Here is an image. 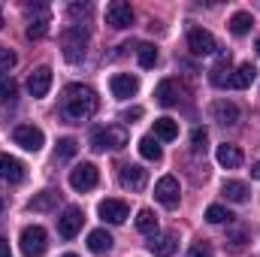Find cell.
<instances>
[{"label": "cell", "mask_w": 260, "mask_h": 257, "mask_svg": "<svg viewBox=\"0 0 260 257\" xmlns=\"http://www.w3.org/2000/svg\"><path fill=\"white\" fill-rule=\"evenodd\" d=\"M61 112L67 121H85L97 112V94L88 85H67L61 97Z\"/></svg>", "instance_id": "6da1fadb"}, {"label": "cell", "mask_w": 260, "mask_h": 257, "mask_svg": "<svg viewBox=\"0 0 260 257\" xmlns=\"http://www.w3.org/2000/svg\"><path fill=\"white\" fill-rule=\"evenodd\" d=\"M127 139L130 136L121 124H106V127H97L91 133V148H94V151H106V148L118 151V148L127 145Z\"/></svg>", "instance_id": "7a4b0ae2"}, {"label": "cell", "mask_w": 260, "mask_h": 257, "mask_svg": "<svg viewBox=\"0 0 260 257\" xmlns=\"http://www.w3.org/2000/svg\"><path fill=\"white\" fill-rule=\"evenodd\" d=\"M67 61H82L85 58V46H88V27L85 24H70L61 37Z\"/></svg>", "instance_id": "3957f363"}, {"label": "cell", "mask_w": 260, "mask_h": 257, "mask_svg": "<svg viewBox=\"0 0 260 257\" xmlns=\"http://www.w3.org/2000/svg\"><path fill=\"white\" fill-rule=\"evenodd\" d=\"M18 242H21L24 257H43L46 254V245H49V236H46V230L40 224H30V227L21 230V239Z\"/></svg>", "instance_id": "277c9868"}, {"label": "cell", "mask_w": 260, "mask_h": 257, "mask_svg": "<svg viewBox=\"0 0 260 257\" xmlns=\"http://www.w3.org/2000/svg\"><path fill=\"white\" fill-rule=\"evenodd\" d=\"M12 139H15V145H21L24 151H40L43 142H46V133L40 127H34V124H18V127L12 130Z\"/></svg>", "instance_id": "5b68a950"}, {"label": "cell", "mask_w": 260, "mask_h": 257, "mask_svg": "<svg viewBox=\"0 0 260 257\" xmlns=\"http://www.w3.org/2000/svg\"><path fill=\"white\" fill-rule=\"evenodd\" d=\"M97 179H100V173L94 164H79L70 170V188L73 191H91L97 185Z\"/></svg>", "instance_id": "8992f818"}, {"label": "cell", "mask_w": 260, "mask_h": 257, "mask_svg": "<svg viewBox=\"0 0 260 257\" xmlns=\"http://www.w3.org/2000/svg\"><path fill=\"white\" fill-rule=\"evenodd\" d=\"M154 197H157V203H160V206L176 209V206H179V197H182L179 179H176V176H164V179L154 185Z\"/></svg>", "instance_id": "52a82bcc"}, {"label": "cell", "mask_w": 260, "mask_h": 257, "mask_svg": "<svg viewBox=\"0 0 260 257\" xmlns=\"http://www.w3.org/2000/svg\"><path fill=\"white\" fill-rule=\"evenodd\" d=\"M82 224H85V212H82L79 206H67L64 215L58 218V233H61L64 239H73V236L82 230Z\"/></svg>", "instance_id": "ba28073f"}, {"label": "cell", "mask_w": 260, "mask_h": 257, "mask_svg": "<svg viewBox=\"0 0 260 257\" xmlns=\"http://www.w3.org/2000/svg\"><path fill=\"white\" fill-rule=\"evenodd\" d=\"M188 49L203 58V55H212V52L218 49V43H215V37H212L209 30H203V27H191V30H188Z\"/></svg>", "instance_id": "9c48e42d"}, {"label": "cell", "mask_w": 260, "mask_h": 257, "mask_svg": "<svg viewBox=\"0 0 260 257\" xmlns=\"http://www.w3.org/2000/svg\"><path fill=\"white\" fill-rule=\"evenodd\" d=\"M97 212H100V218L109 221V224H124L127 215H130V209H127L124 200H103V203L97 206Z\"/></svg>", "instance_id": "30bf717a"}, {"label": "cell", "mask_w": 260, "mask_h": 257, "mask_svg": "<svg viewBox=\"0 0 260 257\" xmlns=\"http://www.w3.org/2000/svg\"><path fill=\"white\" fill-rule=\"evenodd\" d=\"M106 21L112 24V27H130L133 24V9H130V3L124 0H112L109 6H106Z\"/></svg>", "instance_id": "8fae6325"}, {"label": "cell", "mask_w": 260, "mask_h": 257, "mask_svg": "<svg viewBox=\"0 0 260 257\" xmlns=\"http://www.w3.org/2000/svg\"><path fill=\"white\" fill-rule=\"evenodd\" d=\"M109 88H112V97L127 100V97H133V94L139 91V79L130 76V73H115V76L109 79Z\"/></svg>", "instance_id": "7c38bea8"}, {"label": "cell", "mask_w": 260, "mask_h": 257, "mask_svg": "<svg viewBox=\"0 0 260 257\" xmlns=\"http://www.w3.org/2000/svg\"><path fill=\"white\" fill-rule=\"evenodd\" d=\"M145 182H148V170H142L139 164H127V167H121V185L127 188V191L139 194L145 188Z\"/></svg>", "instance_id": "4fadbf2b"}, {"label": "cell", "mask_w": 260, "mask_h": 257, "mask_svg": "<svg viewBox=\"0 0 260 257\" xmlns=\"http://www.w3.org/2000/svg\"><path fill=\"white\" fill-rule=\"evenodd\" d=\"M49 88H52V70H49V67H37V70L30 73V79H27L30 97H46Z\"/></svg>", "instance_id": "5bb4252c"}, {"label": "cell", "mask_w": 260, "mask_h": 257, "mask_svg": "<svg viewBox=\"0 0 260 257\" xmlns=\"http://www.w3.org/2000/svg\"><path fill=\"white\" fill-rule=\"evenodd\" d=\"M176 248H179L176 233H154L151 242H148V251H151L154 257H173L176 254Z\"/></svg>", "instance_id": "9a60e30c"}, {"label": "cell", "mask_w": 260, "mask_h": 257, "mask_svg": "<svg viewBox=\"0 0 260 257\" xmlns=\"http://www.w3.org/2000/svg\"><path fill=\"white\" fill-rule=\"evenodd\" d=\"M0 179L18 185V182L24 179V164H21L18 157H12V154H3V151H0Z\"/></svg>", "instance_id": "2e32d148"}, {"label": "cell", "mask_w": 260, "mask_h": 257, "mask_svg": "<svg viewBox=\"0 0 260 257\" xmlns=\"http://www.w3.org/2000/svg\"><path fill=\"white\" fill-rule=\"evenodd\" d=\"M230 76H233V70H230V52H221L215 67L209 70V82L218 85V88H224V85H230Z\"/></svg>", "instance_id": "e0dca14e"}, {"label": "cell", "mask_w": 260, "mask_h": 257, "mask_svg": "<svg viewBox=\"0 0 260 257\" xmlns=\"http://www.w3.org/2000/svg\"><path fill=\"white\" fill-rule=\"evenodd\" d=\"M212 118L221 121V124H236L239 121V106L230 103V100H215L212 103Z\"/></svg>", "instance_id": "ac0fdd59"}, {"label": "cell", "mask_w": 260, "mask_h": 257, "mask_svg": "<svg viewBox=\"0 0 260 257\" xmlns=\"http://www.w3.org/2000/svg\"><path fill=\"white\" fill-rule=\"evenodd\" d=\"M257 79V70L254 64H239L233 70V76H230V88H236V91H245V88H251V82Z\"/></svg>", "instance_id": "d6986e66"}, {"label": "cell", "mask_w": 260, "mask_h": 257, "mask_svg": "<svg viewBox=\"0 0 260 257\" xmlns=\"http://www.w3.org/2000/svg\"><path fill=\"white\" fill-rule=\"evenodd\" d=\"M215 157H218V164L224 167V170H236V167H242V151H239V145H218V151H215Z\"/></svg>", "instance_id": "ffe728a7"}, {"label": "cell", "mask_w": 260, "mask_h": 257, "mask_svg": "<svg viewBox=\"0 0 260 257\" xmlns=\"http://www.w3.org/2000/svg\"><path fill=\"white\" fill-rule=\"evenodd\" d=\"M88 251L91 254H109L112 251V236L106 230H91L88 233Z\"/></svg>", "instance_id": "44dd1931"}, {"label": "cell", "mask_w": 260, "mask_h": 257, "mask_svg": "<svg viewBox=\"0 0 260 257\" xmlns=\"http://www.w3.org/2000/svg\"><path fill=\"white\" fill-rule=\"evenodd\" d=\"M154 97H157L160 106H176V103H179V85H176L173 79H164V82L157 85Z\"/></svg>", "instance_id": "7402d4cb"}, {"label": "cell", "mask_w": 260, "mask_h": 257, "mask_svg": "<svg viewBox=\"0 0 260 257\" xmlns=\"http://www.w3.org/2000/svg\"><path fill=\"white\" fill-rule=\"evenodd\" d=\"M46 34H49V9L43 6L40 15L27 21V40H43Z\"/></svg>", "instance_id": "603a6c76"}, {"label": "cell", "mask_w": 260, "mask_h": 257, "mask_svg": "<svg viewBox=\"0 0 260 257\" xmlns=\"http://www.w3.org/2000/svg\"><path fill=\"white\" fill-rule=\"evenodd\" d=\"M136 230L145 233V236H154L157 233V215L151 209H139L136 212Z\"/></svg>", "instance_id": "cb8c5ba5"}, {"label": "cell", "mask_w": 260, "mask_h": 257, "mask_svg": "<svg viewBox=\"0 0 260 257\" xmlns=\"http://www.w3.org/2000/svg\"><path fill=\"white\" fill-rule=\"evenodd\" d=\"M179 136V124L173 118H157L154 121V139H164V142H173Z\"/></svg>", "instance_id": "d4e9b609"}, {"label": "cell", "mask_w": 260, "mask_h": 257, "mask_svg": "<svg viewBox=\"0 0 260 257\" xmlns=\"http://www.w3.org/2000/svg\"><path fill=\"white\" fill-rule=\"evenodd\" d=\"M221 194L230 200V203H245L248 200V185L245 182H224V188H221Z\"/></svg>", "instance_id": "484cf974"}, {"label": "cell", "mask_w": 260, "mask_h": 257, "mask_svg": "<svg viewBox=\"0 0 260 257\" xmlns=\"http://www.w3.org/2000/svg\"><path fill=\"white\" fill-rule=\"evenodd\" d=\"M251 27H254L251 12H236V15L230 18V34H233V37H245Z\"/></svg>", "instance_id": "4316f807"}, {"label": "cell", "mask_w": 260, "mask_h": 257, "mask_svg": "<svg viewBox=\"0 0 260 257\" xmlns=\"http://www.w3.org/2000/svg\"><path fill=\"white\" fill-rule=\"evenodd\" d=\"M139 154L145 157V160H160V145H157V139L154 136H142L139 139Z\"/></svg>", "instance_id": "83f0119b"}, {"label": "cell", "mask_w": 260, "mask_h": 257, "mask_svg": "<svg viewBox=\"0 0 260 257\" xmlns=\"http://www.w3.org/2000/svg\"><path fill=\"white\" fill-rule=\"evenodd\" d=\"M55 203H58V194L43 191V194H37V197L30 200V209H34V212H49V209H55Z\"/></svg>", "instance_id": "f1b7e54d"}, {"label": "cell", "mask_w": 260, "mask_h": 257, "mask_svg": "<svg viewBox=\"0 0 260 257\" xmlns=\"http://www.w3.org/2000/svg\"><path fill=\"white\" fill-rule=\"evenodd\" d=\"M136 55H139V67H145V70H151V67L157 64V49L151 43H142L136 49Z\"/></svg>", "instance_id": "f546056e"}, {"label": "cell", "mask_w": 260, "mask_h": 257, "mask_svg": "<svg viewBox=\"0 0 260 257\" xmlns=\"http://www.w3.org/2000/svg\"><path fill=\"white\" fill-rule=\"evenodd\" d=\"M15 97H18L15 79H12V76H0V100H3V103H12Z\"/></svg>", "instance_id": "4dcf8cb0"}, {"label": "cell", "mask_w": 260, "mask_h": 257, "mask_svg": "<svg viewBox=\"0 0 260 257\" xmlns=\"http://www.w3.org/2000/svg\"><path fill=\"white\" fill-rule=\"evenodd\" d=\"M206 221H209V224H224V221L230 224V221H233V215H230L224 206H218V203H215V206H209V209H206Z\"/></svg>", "instance_id": "1f68e13d"}, {"label": "cell", "mask_w": 260, "mask_h": 257, "mask_svg": "<svg viewBox=\"0 0 260 257\" xmlns=\"http://www.w3.org/2000/svg\"><path fill=\"white\" fill-rule=\"evenodd\" d=\"M55 154H58L61 160L73 157V154H76V139H73V136H64V139H58V148H55Z\"/></svg>", "instance_id": "d6a6232c"}, {"label": "cell", "mask_w": 260, "mask_h": 257, "mask_svg": "<svg viewBox=\"0 0 260 257\" xmlns=\"http://www.w3.org/2000/svg\"><path fill=\"white\" fill-rule=\"evenodd\" d=\"M15 64H18L15 52H12V49H3V46H0V73H9V70H12Z\"/></svg>", "instance_id": "836d02e7"}, {"label": "cell", "mask_w": 260, "mask_h": 257, "mask_svg": "<svg viewBox=\"0 0 260 257\" xmlns=\"http://www.w3.org/2000/svg\"><path fill=\"white\" fill-rule=\"evenodd\" d=\"M206 142H209V133L203 127H197L191 133V145H194V151H206Z\"/></svg>", "instance_id": "e575fe53"}, {"label": "cell", "mask_w": 260, "mask_h": 257, "mask_svg": "<svg viewBox=\"0 0 260 257\" xmlns=\"http://www.w3.org/2000/svg\"><path fill=\"white\" fill-rule=\"evenodd\" d=\"M188 257H212L209 242H194V245H191V251H188Z\"/></svg>", "instance_id": "d590c367"}, {"label": "cell", "mask_w": 260, "mask_h": 257, "mask_svg": "<svg viewBox=\"0 0 260 257\" xmlns=\"http://www.w3.org/2000/svg\"><path fill=\"white\" fill-rule=\"evenodd\" d=\"M88 12H91V3H73V6H70V15H73V18L88 15Z\"/></svg>", "instance_id": "8d00e7d4"}, {"label": "cell", "mask_w": 260, "mask_h": 257, "mask_svg": "<svg viewBox=\"0 0 260 257\" xmlns=\"http://www.w3.org/2000/svg\"><path fill=\"white\" fill-rule=\"evenodd\" d=\"M133 118H142V106H133L124 112V121H133Z\"/></svg>", "instance_id": "74e56055"}, {"label": "cell", "mask_w": 260, "mask_h": 257, "mask_svg": "<svg viewBox=\"0 0 260 257\" xmlns=\"http://www.w3.org/2000/svg\"><path fill=\"white\" fill-rule=\"evenodd\" d=\"M0 257H12V248H9L6 239H0Z\"/></svg>", "instance_id": "f35d334b"}, {"label": "cell", "mask_w": 260, "mask_h": 257, "mask_svg": "<svg viewBox=\"0 0 260 257\" xmlns=\"http://www.w3.org/2000/svg\"><path fill=\"white\" fill-rule=\"evenodd\" d=\"M251 179H257V182H260V160L251 167Z\"/></svg>", "instance_id": "ab89813d"}, {"label": "cell", "mask_w": 260, "mask_h": 257, "mask_svg": "<svg viewBox=\"0 0 260 257\" xmlns=\"http://www.w3.org/2000/svg\"><path fill=\"white\" fill-rule=\"evenodd\" d=\"M257 55H260V40H257Z\"/></svg>", "instance_id": "60d3db41"}, {"label": "cell", "mask_w": 260, "mask_h": 257, "mask_svg": "<svg viewBox=\"0 0 260 257\" xmlns=\"http://www.w3.org/2000/svg\"><path fill=\"white\" fill-rule=\"evenodd\" d=\"M64 257H79V254H64Z\"/></svg>", "instance_id": "b9f144b4"}, {"label": "cell", "mask_w": 260, "mask_h": 257, "mask_svg": "<svg viewBox=\"0 0 260 257\" xmlns=\"http://www.w3.org/2000/svg\"><path fill=\"white\" fill-rule=\"evenodd\" d=\"M0 209H3V200H0Z\"/></svg>", "instance_id": "7bdbcfd3"}]
</instances>
